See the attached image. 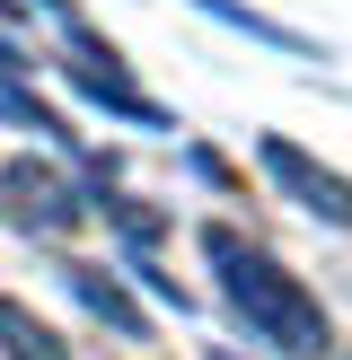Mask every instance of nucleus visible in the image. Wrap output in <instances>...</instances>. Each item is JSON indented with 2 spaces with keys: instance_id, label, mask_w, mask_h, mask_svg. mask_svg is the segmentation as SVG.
Masks as SVG:
<instances>
[{
  "instance_id": "39448f33",
  "label": "nucleus",
  "mask_w": 352,
  "mask_h": 360,
  "mask_svg": "<svg viewBox=\"0 0 352 360\" xmlns=\"http://www.w3.org/2000/svg\"><path fill=\"white\" fill-rule=\"evenodd\" d=\"M70 290H80V299H88V308H97V316H106V326H115V334H123V343H141V334H150V316H141V308H132V299H123V281H115V273H106V264H70Z\"/></svg>"
},
{
  "instance_id": "9d476101",
  "label": "nucleus",
  "mask_w": 352,
  "mask_h": 360,
  "mask_svg": "<svg viewBox=\"0 0 352 360\" xmlns=\"http://www.w3.org/2000/svg\"><path fill=\"white\" fill-rule=\"evenodd\" d=\"M211 360H238V352H211Z\"/></svg>"
},
{
  "instance_id": "6e6552de",
  "label": "nucleus",
  "mask_w": 352,
  "mask_h": 360,
  "mask_svg": "<svg viewBox=\"0 0 352 360\" xmlns=\"http://www.w3.org/2000/svg\"><path fill=\"white\" fill-rule=\"evenodd\" d=\"M97 211H106V220H115V229H123V238H132V246H150L158 229H168V220H158V211H141V202H123V193H97Z\"/></svg>"
},
{
  "instance_id": "7ed1b4c3",
  "label": "nucleus",
  "mask_w": 352,
  "mask_h": 360,
  "mask_svg": "<svg viewBox=\"0 0 352 360\" xmlns=\"http://www.w3.org/2000/svg\"><path fill=\"white\" fill-rule=\"evenodd\" d=\"M256 158H264V176H273L282 193H291L308 220H326V229H352V176H334V167H317L299 141H282V132H256Z\"/></svg>"
},
{
  "instance_id": "f257e3e1",
  "label": "nucleus",
  "mask_w": 352,
  "mask_h": 360,
  "mask_svg": "<svg viewBox=\"0 0 352 360\" xmlns=\"http://www.w3.org/2000/svg\"><path fill=\"white\" fill-rule=\"evenodd\" d=\"M203 255H211V273H220V299L238 308V326L256 334L264 352H282V360H326L334 352V326H326V308H317V290L299 273H282L264 246H246L229 220L203 229Z\"/></svg>"
},
{
  "instance_id": "20e7f679",
  "label": "nucleus",
  "mask_w": 352,
  "mask_h": 360,
  "mask_svg": "<svg viewBox=\"0 0 352 360\" xmlns=\"http://www.w3.org/2000/svg\"><path fill=\"white\" fill-rule=\"evenodd\" d=\"M62 79L80 88L88 105H106L115 123H141V132H176V115H168L158 97H141V88L123 79V62H62Z\"/></svg>"
},
{
  "instance_id": "0eeeda50",
  "label": "nucleus",
  "mask_w": 352,
  "mask_h": 360,
  "mask_svg": "<svg viewBox=\"0 0 352 360\" xmlns=\"http://www.w3.org/2000/svg\"><path fill=\"white\" fill-rule=\"evenodd\" d=\"M203 18H220V27H238V35H256V44H273V53H299V62H317V44L308 35H291V27H273V18H256V9H238V0H194Z\"/></svg>"
},
{
  "instance_id": "423d86ee",
  "label": "nucleus",
  "mask_w": 352,
  "mask_h": 360,
  "mask_svg": "<svg viewBox=\"0 0 352 360\" xmlns=\"http://www.w3.org/2000/svg\"><path fill=\"white\" fill-rule=\"evenodd\" d=\"M0 360H70V343L27 308V299H0Z\"/></svg>"
},
{
  "instance_id": "1a4fd4ad",
  "label": "nucleus",
  "mask_w": 352,
  "mask_h": 360,
  "mask_svg": "<svg viewBox=\"0 0 352 360\" xmlns=\"http://www.w3.org/2000/svg\"><path fill=\"white\" fill-rule=\"evenodd\" d=\"M0 18H18V0H0Z\"/></svg>"
},
{
  "instance_id": "f03ea898",
  "label": "nucleus",
  "mask_w": 352,
  "mask_h": 360,
  "mask_svg": "<svg viewBox=\"0 0 352 360\" xmlns=\"http://www.w3.org/2000/svg\"><path fill=\"white\" fill-rule=\"evenodd\" d=\"M0 202H9V220L27 229V238H62V229H80L88 211H97L62 167H35V158H9V167H0Z\"/></svg>"
}]
</instances>
